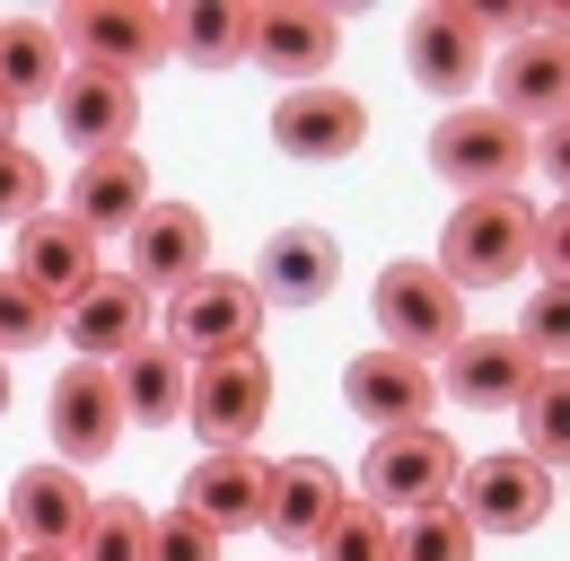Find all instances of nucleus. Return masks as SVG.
Listing matches in <instances>:
<instances>
[{"instance_id": "nucleus-1", "label": "nucleus", "mask_w": 570, "mask_h": 561, "mask_svg": "<svg viewBox=\"0 0 570 561\" xmlns=\"http://www.w3.org/2000/svg\"><path fill=\"white\" fill-rule=\"evenodd\" d=\"M527 228H535V203L518 194H465L439 228V280L465 298V289H500V280L527 273Z\"/></svg>"}, {"instance_id": "nucleus-2", "label": "nucleus", "mask_w": 570, "mask_h": 561, "mask_svg": "<svg viewBox=\"0 0 570 561\" xmlns=\"http://www.w3.org/2000/svg\"><path fill=\"white\" fill-rule=\"evenodd\" d=\"M527 167H535V132H518L492 106H448L430 132V176L456 194H518Z\"/></svg>"}, {"instance_id": "nucleus-3", "label": "nucleus", "mask_w": 570, "mask_h": 561, "mask_svg": "<svg viewBox=\"0 0 570 561\" xmlns=\"http://www.w3.org/2000/svg\"><path fill=\"white\" fill-rule=\"evenodd\" d=\"M456 439L422 421V430H377L368 439V456H360V500L377 509V518H413V509H439L448 491H456Z\"/></svg>"}, {"instance_id": "nucleus-4", "label": "nucleus", "mask_w": 570, "mask_h": 561, "mask_svg": "<svg viewBox=\"0 0 570 561\" xmlns=\"http://www.w3.org/2000/svg\"><path fill=\"white\" fill-rule=\"evenodd\" d=\"M53 36H62V53L79 70H115L132 88H141V70L167 62V18L149 0H71L53 18Z\"/></svg>"}, {"instance_id": "nucleus-5", "label": "nucleus", "mask_w": 570, "mask_h": 561, "mask_svg": "<svg viewBox=\"0 0 570 561\" xmlns=\"http://www.w3.org/2000/svg\"><path fill=\"white\" fill-rule=\"evenodd\" d=\"M368 316H377L386 351H404V360H439L448 343H465V298L439 280V264H413V255L377 273Z\"/></svg>"}, {"instance_id": "nucleus-6", "label": "nucleus", "mask_w": 570, "mask_h": 561, "mask_svg": "<svg viewBox=\"0 0 570 561\" xmlns=\"http://www.w3.org/2000/svg\"><path fill=\"white\" fill-rule=\"evenodd\" d=\"M185 421L203 430V447H255V430L273 421V360H264V351L194 360V377H185Z\"/></svg>"}, {"instance_id": "nucleus-7", "label": "nucleus", "mask_w": 570, "mask_h": 561, "mask_svg": "<svg viewBox=\"0 0 570 561\" xmlns=\"http://www.w3.org/2000/svg\"><path fill=\"white\" fill-rule=\"evenodd\" d=\"M448 509L474 526V544L483 535H535L553 518V474L527 465V456H474V465H456Z\"/></svg>"}, {"instance_id": "nucleus-8", "label": "nucleus", "mask_w": 570, "mask_h": 561, "mask_svg": "<svg viewBox=\"0 0 570 561\" xmlns=\"http://www.w3.org/2000/svg\"><path fill=\"white\" fill-rule=\"evenodd\" d=\"M255 334H264L255 280L246 273H203V280H185V289L167 298V334H158V343H176L185 360H219V351H255Z\"/></svg>"}, {"instance_id": "nucleus-9", "label": "nucleus", "mask_w": 570, "mask_h": 561, "mask_svg": "<svg viewBox=\"0 0 570 561\" xmlns=\"http://www.w3.org/2000/svg\"><path fill=\"white\" fill-rule=\"evenodd\" d=\"M334 45H343V18L325 0H264V9H246V62L289 79V88L334 70Z\"/></svg>"}, {"instance_id": "nucleus-10", "label": "nucleus", "mask_w": 570, "mask_h": 561, "mask_svg": "<svg viewBox=\"0 0 570 561\" xmlns=\"http://www.w3.org/2000/svg\"><path fill=\"white\" fill-rule=\"evenodd\" d=\"M430 386L465 413H518V395L535 386V360L518 351V334H465V343L439 351Z\"/></svg>"}, {"instance_id": "nucleus-11", "label": "nucleus", "mask_w": 570, "mask_h": 561, "mask_svg": "<svg viewBox=\"0 0 570 561\" xmlns=\"http://www.w3.org/2000/svg\"><path fill=\"white\" fill-rule=\"evenodd\" d=\"M88 509H97V491L79 483L71 465H27V474L9 483L0 526H9V544H18V553H71L79 526H88Z\"/></svg>"}, {"instance_id": "nucleus-12", "label": "nucleus", "mask_w": 570, "mask_h": 561, "mask_svg": "<svg viewBox=\"0 0 570 561\" xmlns=\"http://www.w3.org/2000/svg\"><path fill=\"white\" fill-rule=\"evenodd\" d=\"M9 273L27 280L53 316H62V307H71L106 264H97V237L79 228L71 210H36V219H18V255H9Z\"/></svg>"}, {"instance_id": "nucleus-13", "label": "nucleus", "mask_w": 570, "mask_h": 561, "mask_svg": "<svg viewBox=\"0 0 570 561\" xmlns=\"http://www.w3.org/2000/svg\"><path fill=\"white\" fill-rule=\"evenodd\" d=\"M124 439V404H115V368L97 360H71L53 377V465H106Z\"/></svg>"}, {"instance_id": "nucleus-14", "label": "nucleus", "mask_w": 570, "mask_h": 561, "mask_svg": "<svg viewBox=\"0 0 570 561\" xmlns=\"http://www.w3.org/2000/svg\"><path fill=\"white\" fill-rule=\"evenodd\" d=\"M255 298L264 307H316V298H334V280H343V246H334V228H316V219H289L264 237V255H255Z\"/></svg>"}, {"instance_id": "nucleus-15", "label": "nucleus", "mask_w": 570, "mask_h": 561, "mask_svg": "<svg viewBox=\"0 0 570 561\" xmlns=\"http://www.w3.org/2000/svg\"><path fill=\"white\" fill-rule=\"evenodd\" d=\"M360 140H368V106H360L352 88L307 79V88H289L282 106H273V149H282V158L325 167V158H352Z\"/></svg>"}, {"instance_id": "nucleus-16", "label": "nucleus", "mask_w": 570, "mask_h": 561, "mask_svg": "<svg viewBox=\"0 0 570 561\" xmlns=\"http://www.w3.org/2000/svg\"><path fill=\"white\" fill-rule=\"evenodd\" d=\"M404 70H413V88L448 97V106H465V97L483 88V36L456 18V0L413 9V27H404Z\"/></svg>"}, {"instance_id": "nucleus-17", "label": "nucleus", "mask_w": 570, "mask_h": 561, "mask_svg": "<svg viewBox=\"0 0 570 561\" xmlns=\"http://www.w3.org/2000/svg\"><path fill=\"white\" fill-rule=\"evenodd\" d=\"M62 343H71L79 360H97V368H115L132 343H149V289L132 273H97L71 307H62Z\"/></svg>"}, {"instance_id": "nucleus-18", "label": "nucleus", "mask_w": 570, "mask_h": 561, "mask_svg": "<svg viewBox=\"0 0 570 561\" xmlns=\"http://www.w3.org/2000/svg\"><path fill=\"white\" fill-rule=\"evenodd\" d=\"M562 97H570L562 27H553V36H518V45L492 62V115H509L518 132H544V124H562Z\"/></svg>"}, {"instance_id": "nucleus-19", "label": "nucleus", "mask_w": 570, "mask_h": 561, "mask_svg": "<svg viewBox=\"0 0 570 561\" xmlns=\"http://www.w3.org/2000/svg\"><path fill=\"white\" fill-rule=\"evenodd\" d=\"M124 237H132V280H141V289H167V298H176L185 280L212 273V228H203L194 203H149Z\"/></svg>"}, {"instance_id": "nucleus-20", "label": "nucleus", "mask_w": 570, "mask_h": 561, "mask_svg": "<svg viewBox=\"0 0 570 561\" xmlns=\"http://www.w3.org/2000/svg\"><path fill=\"white\" fill-rule=\"evenodd\" d=\"M343 404H352L368 430H422L430 404H439V386H430V360H404V351H360L352 368H343Z\"/></svg>"}, {"instance_id": "nucleus-21", "label": "nucleus", "mask_w": 570, "mask_h": 561, "mask_svg": "<svg viewBox=\"0 0 570 561\" xmlns=\"http://www.w3.org/2000/svg\"><path fill=\"white\" fill-rule=\"evenodd\" d=\"M53 115H62V140H79V158H97V149H132L141 132V88L132 79H115V70H62V88H53Z\"/></svg>"}, {"instance_id": "nucleus-22", "label": "nucleus", "mask_w": 570, "mask_h": 561, "mask_svg": "<svg viewBox=\"0 0 570 561\" xmlns=\"http://www.w3.org/2000/svg\"><path fill=\"white\" fill-rule=\"evenodd\" d=\"M334 509H343V474H334L325 456H282V465H264V518H255V526H273L282 553H307Z\"/></svg>"}, {"instance_id": "nucleus-23", "label": "nucleus", "mask_w": 570, "mask_h": 561, "mask_svg": "<svg viewBox=\"0 0 570 561\" xmlns=\"http://www.w3.org/2000/svg\"><path fill=\"white\" fill-rule=\"evenodd\" d=\"M176 509H194L219 544H228V535H246V526L264 518V456H255V447H203V456H194V474H185V500H176Z\"/></svg>"}, {"instance_id": "nucleus-24", "label": "nucleus", "mask_w": 570, "mask_h": 561, "mask_svg": "<svg viewBox=\"0 0 570 561\" xmlns=\"http://www.w3.org/2000/svg\"><path fill=\"white\" fill-rule=\"evenodd\" d=\"M62 210H71L88 237H115V228H132L149 210V167L141 149H97V158H79L71 194H62Z\"/></svg>"}, {"instance_id": "nucleus-25", "label": "nucleus", "mask_w": 570, "mask_h": 561, "mask_svg": "<svg viewBox=\"0 0 570 561\" xmlns=\"http://www.w3.org/2000/svg\"><path fill=\"white\" fill-rule=\"evenodd\" d=\"M185 377H194V360L176 343H132L124 360H115V404H124V421L132 430H167V421H185Z\"/></svg>"}, {"instance_id": "nucleus-26", "label": "nucleus", "mask_w": 570, "mask_h": 561, "mask_svg": "<svg viewBox=\"0 0 570 561\" xmlns=\"http://www.w3.org/2000/svg\"><path fill=\"white\" fill-rule=\"evenodd\" d=\"M62 36H53V18H0V106L18 115V106H53V88H62Z\"/></svg>"}, {"instance_id": "nucleus-27", "label": "nucleus", "mask_w": 570, "mask_h": 561, "mask_svg": "<svg viewBox=\"0 0 570 561\" xmlns=\"http://www.w3.org/2000/svg\"><path fill=\"white\" fill-rule=\"evenodd\" d=\"M167 53H185L194 70H237L246 62V0H185L167 18Z\"/></svg>"}, {"instance_id": "nucleus-28", "label": "nucleus", "mask_w": 570, "mask_h": 561, "mask_svg": "<svg viewBox=\"0 0 570 561\" xmlns=\"http://www.w3.org/2000/svg\"><path fill=\"white\" fill-rule=\"evenodd\" d=\"M386 561H474V526L439 500L413 518H386Z\"/></svg>"}, {"instance_id": "nucleus-29", "label": "nucleus", "mask_w": 570, "mask_h": 561, "mask_svg": "<svg viewBox=\"0 0 570 561\" xmlns=\"http://www.w3.org/2000/svg\"><path fill=\"white\" fill-rule=\"evenodd\" d=\"M570 395H562V368H535V386L518 395V430H527V465H544V474H562V447H570Z\"/></svg>"}, {"instance_id": "nucleus-30", "label": "nucleus", "mask_w": 570, "mask_h": 561, "mask_svg": "<svg viewBox=\"0 0 570 561\" xmlns=\"http://www.w3.org/2000/svg\"><path fill=\"white\" fill-rule=\"evenodd\" d=\"M71 561H149V509L141 500H97Z\"/></svg>"}, {"instance_id": "nucleus-31", "label": "nucleus", "mask_w": 570, "mask_h": 561, "mask_svg": "<svg viewBox=\"0 0 570 561\" xmlns=\"http://www.w3.org/2000/svg\"><path fill=\"white\" fill-rule=\"evenodd\" d=\"M307 561H386V518H377L368 500H343V509L325 518V535L307 544Z\"/></svg>"}, {"instance_id": "nucleus-32", "label": "nucleus", "mask_w": 570, "mask_h": 561, "mask_svg": "<svg viewBox=\"0 0 570 561\" xmlns=\"http://www.w3.org/2000/svg\"><path fill=\"white\" fill-rule=\"evenodd\" d=\"M53 334H62V316H53V307H45L18 273H0V360H9V351L53 343Z\"/></svg>"}, {"instance_id": "nucleus-33", "label": "nucleus", "mask_w": 570, "mask_h": 561, "mask_svg": "<svg viewBox=\"0 0 570 561\" xmlns=\"http://www.w3.org/2000/svg\"><path fill=\"white\" fill-rule=\"evenodd\" d=\"M53 194V176H45V158L27 149V140H0V219L18 228V219H36Z\"/></svg>"}, {"instance_id": "nucleus-34", "label": "nucleus", "mask_w": 570, "mask_h": 561, "mask_svg": "<svg viewBox=\"0 0 570 561\" xmlns=\"http://www.w3.org/2000/svg\"><path fill=\"white\" fill-rule=\"evenodd\" d=\"M149 561H219V535L194 509H167V518H149Z\"/></svg>"}, {"instance_id": "nucleus-35", "label": "nucleus", "mask_w": 570, "mask_h": 561, "mask_svg": "<svg viewBox=\"0 0 570 561\" xmlns=\"http://www.w3.org/2000/svg\"><path fill=\"white\" fill-rule=\"evenodd\" d=\"M9 561H71V553H9Z\"/></svg>"}, {"instance_id": "nucleus-36", "label": "nucleus", "mask_w": 570, "mask_h": 561, "mask_svg": "<svg viewBox=\"0 0 570 561\" xmlns=\"http://www.w3.org/2000/svg\"><path fill=\"white\" fill-rule=\"evenodd\" d=\"M0 413H9V360H0Z\"/></svg>"}, {"instance_id": "nucleus-37", "label": "nucleus", "mask_w": 570, "mask_h": 561, "mask_svg": "<svg viewBox=\"0 0 570 561\" xmlns=\"http://www.w3.org/2000/svg\"><path fill=\"white\" fill-rule=\"evenodd\" d=\"M9 132H18V115H9V106H0V140H9Z\"/></svg>"}, {"instance_id": "nucleus-38", "label": "nucleus", "mask_w": 570, "mask_h": 561, "mask_svg": "<svg viewBox=\"0 0 570 561\" xmlns=\"http://www.w3.org/2000/svg\"><path fill=\"white\" fill-rule=\"evenodd\" d=\"M9 553H18V544H9V526H0V561H9Z\"/></svg>"}, {"instance_id": "nucleus-39", "label": "nucleus", "mask_w": 570, "mask_h": 561, "mask_svg": "<svg viewBox=\"0 0 570 561\" xmlns=\"http://www.w3.org/2000/svg\"><path fill=\"white\" fill-rule=\"evenodd\" d=\"M282 561H307V553H282Z\"/></svg>"}]
</instances>
